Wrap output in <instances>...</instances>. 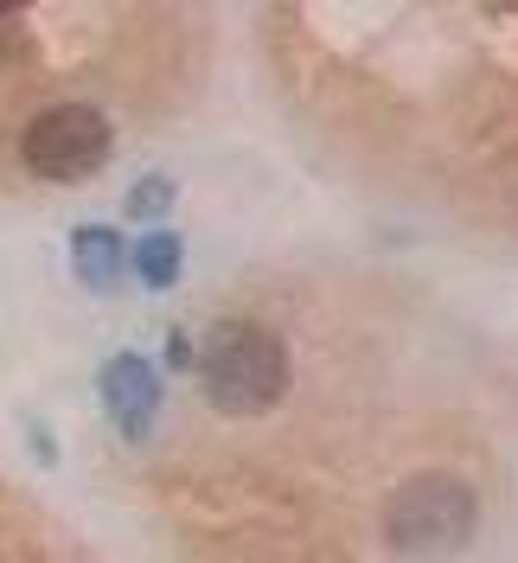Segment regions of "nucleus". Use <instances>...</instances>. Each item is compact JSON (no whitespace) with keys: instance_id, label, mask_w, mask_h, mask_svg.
<instances>
[{"instance_id":"nucleus-3","label":"nucleus","mask_w":518,"mask_h":563,"mask_svg":"<svg viewBox=\"0 0 518 563\" xmlns=\"http://www.w3.org/2000/svg\"><path fill=\"white\" fill-rule=\"evenodd\" d=\"M20 161L26 174L38 179H90L109 161V115L90 103H58V109H38L20 135Z\"/></svg>"},{"instance_id":"nucleus-6","label":"nucleus","mask_w":518,"mask_h":563,"mask_svg":"<svg viewBox=\"0 0 518 563\" xmlns=\"http://www.w3.org/2000/svg\"><path fill=\"white\" fill-rule=\"evenodd\" d=\"M135 276L147 282V288H173V276H179V238L173 231H154V238H141L135 244Z\"/></svg>"},{"instance_id":"nucleus-4","label":"nucleus","mask_w":518,"mask_h":563,"mask_svg":"<svg viewBox=\"0 0 518 563\" xmlns=\"http://www.w3.org/2000/svg\"><path fill=\"white\" fill-rule=\"evenodd\" d=\"M97 390H103V410L122 422V435H147V422L161 410V378H154V365L141 352H115L103 365V378H97Z\"/></svg>"},{"instance_id":"nucleus-7","label":"nucleus","mask_w":518,"mask_h":563,"mask_svg":"<svg viewBox=\"0 0 518 563\" xmlns=\"http://www.w3.org/2000/svg\"><path fill=\"white\" fill-rule=\"evenodd\" d=\"M167 199H173V179H141L135 192H129V211L154 218V211H167Z\"/></svg>"},{"instance_id":"nucleus-5","label":"nucleus","mask_w":518,"mask_h":563,"mask_svg":"<svg viewBox=\"0 0 518 563\" xmlns=\"http://www.w3.org/2000/svg\"><path fill=\"white\" fill-rule=\"evenodd\" d=\"M70 263H77V282H84L90 295H109V288L122 282V269H129V250H122V238H115L109 224H84V231L70 238Z\"/></svg>"},{"instance_id":"nucleus-1","label":"nucleus","mask_w":518,"mask_h":563,"mask_svg":"<svg viewBox=\"0 0 518 563\" xmlns=\"http://www.w3.org/2000/svg\"><path fill=\"white\" fill-rule=\"evenodd\" d=\"M199 378H206V397L224 410V417H263L269 404L288 397V346H282L269 327L256 320H218L206 340V358H199Z\"/></svg>"},{"instance_id":"nucleus-2","label":"nucleus","mask_w":518,"mask_h":563,"mask_svg":"<svg viewBox=\"0 0 518 563\" xmlns=\"http://www.w3.org/2000/svg\"><path fill=\"white\" fill-rule=\"evenodd\" d=\"M481 531V499L454 474H416L384 506V544L397 558H454Z\"/></svg>"}]
</instances>
